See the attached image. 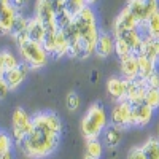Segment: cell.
Segmentation results:
<instances>
[{"label":"cell","mask_w":159,"mask_h":159,"mask_svg":"<svg viewBox=\"0 0 159 159\" xmlns=\"http://www.w3.org/2000/svg\"><path fill=\"white\" fill-rule=\"evenodd\" d=\"M108 124V115L103 105L96 102L86 110L80 127H81V134L86 140H96L102 135V132Z\"/></svg>","instance_id":"cell-3"},{"label":"cell","mask_w":159,"mask_h":159,"mask_svg":"<svg viewBox=\"0 0 159 159\" xmlns=\"http://www.w3.org/2000/svg\"><path fill=\"white\" fill-rule=\"evenodd\" d=\"M11 147H13V137H10L5 132H0V154L11 151Z\"/></svg>","instance_id":"cell-29"},{"label":"cell","mask_w":159,"mask_h":159,"mask_svg":"<svg viewBox=\"0 0 159 159\" xmlns=\"http://www.w3.org/2000/svg\"><path fill=\"white\" fill-rule=\"evenodd\" d=\"M96 2H97V0H86L88 5H92V3H96Z\"/></svg>","instance_id":"cell-37"},{"label":"cell","mask_w":159,"mask_h":159,"mask_svg":"<svg viewBox=\"0 0 159 159\" xmlns=\"http://www.w3.org/2000/svg\"><path fill=\"white\" fill-rule=\"evenodd\" d=\"M30 70H32V69L29 67L27 64L21 62V64L18 65V67L3 72L2 78H3L5 84L8 86V89H10V91H13V89H16V88H19V86L22 84V81L25 80V76L29 75V72H30Z\"/></svg>","instance_id":"cell-9"},{"label":"cell","mask_w":159,"mask_h":159,"mask_svg":"<svg viewBox=\"0 0 159 159\" xmlns=\"http://www.w3.org/2000/svg\"><path fill=\"white\" fill-rule=\"evenodd\" d=\"M140 147L147 159H159V139L157 137H150Z\"/></svg>","instance_id":"cell-23"},{"label":"cell","mask_w":159,"mask_h":159,"mask_svg":"<svg viewBox=\"0 0 159 159\" xmlns=\"http://www.w3.org/2000/svg\"><path fill=\"white\" fill-rule=\"evenodd\" d=\"M127 159H147L142 151V147H134L127 153Z\"/></svg>","instance_id":"cell-30"},{"label":"cell","mask_w":159,"mask_h":159,"mask_svg":"<svg viewBox=\"0 0 159 159\" xmlns=\"http://www.w3.org/2000/svg\"><path fill=\"white\" fill-rule=\"evenodd\" d=\"M157 139H159V124H157V135H156Z\"/></svg>","instance_id":"cell-39"},{"label":"cell","mask_w":159,"mask_h":159,"mask_svg":"<svg viewBox=\"0 0 159 159\" xmlns=\"http://www.w3.org/2000/svg\"><path fill=\"white\" fill-rule=\"evenodd\" d=\"M132 105V126L134 127H145L151 123L154 110L145 102L130 103Z\"/></svg>","instance_id":"cell-10"},{"label":"cell","mask_w":159,"mask_h":159,"mask_svg":"<svg viewBox=\"0 0 159 159\" xmlns=\"http://www.w3.org/2000/svg\"><path fill=\"white\" fill-rule=\"evenodd\" d=\"M92 76H91V81H97V76H99V72L97 70H92V73H91Z\"/></svg>","instance_id":"cell-36"},{"label":"cell","mask_w":159,"mask_h":159,"mask_svg":"<svg viewBox=\"0 0 159 159\" xmlns=\"http://www.w3.org/2000/svg\"><path fill=\"white\" fill-rule=\"evenodd\" d=\"M69 42L65 38L64 32L57 30V35H56V43H54V51H52V56L51 57H64V56H69Z\"/></svg>","instance_id":"cell-22"},{"label":"cell","mask_w":159,"mask_h":159,"mask_svg":"<svg viewBox=\"0 0 159 159\" xmlns=\"http://www.w3.org/2000/svg\"><path fill=\"white\" fill-rule=\"evenodd\" d=\"M8 86L5 84V81H3V78H2V75H0V99H3L7 94H8Z\"/></svg>","instance_id":"cell-33"},{"label":"cell","mask_w":159,"mask_h":159,"mask_svg":"<svg viewBox=\"0 0 159 159\" xmlns=\"http://www.w3.org/2000/svg\"><path fill=\"white\" fill-rule=\"evenodd\" d=\"M34 116H30L22 107H16L11 116V130H13V142L16 145L22 142V139L29 134L34 127Z\"/></svg>","instance_id":"cell-5"},{"label":"cell","mask_w":159,"mask_h":159,"mask_svg":"<svg viewBox=\"0 0 159 159\" xmlns=\"http://www.w3.org/2000/svg\"><path fill=\"white\" fill-rule=\"evenodd\" d=\"M145 103L150 105L153 110L159 108V89L157 88H148L147 94H145Z\"/></svg>","instance_id":"cell-26"},{"label":"cell","mask_w":159,"mask_h":159,"mask_svg":"<svg viewBox=\"0 0 159 159\" xmlns=\"http://www.w3.org/2000/svg\"><path fill=\"white\" fill-rule=\"evenodd\" d=\"M108 123L115 127L119 129H127V127H134L132 126V105L127 100L121 102H115L113 108L108 116Z\"/></svg>","instance_id":"cell-6"},{"label":"cell","mask_w":159,"mask_h":159,"mask_svg":"<svg viewBox=\"0 0 159 159\" xmlns=\"http://www.w3.org/2000/svg\"><path fill=\"white\" fill-rule=\"evenodd\" d=\"M86 154L94 157V159H100L103 154V143L96 139V140H86Z\"/></svg>","instance_id":"cell-24"},{"label":"cell","mask_w":159,"mask_h":159,"mask_svg":"<svg viewBox=\"0 0 159 159\" xmlns=\"http://www.w3.org/2000/svg\"><path fill=\"white\" fill-rule=\"evenodd\" d=\"M126 8L139 22H147L156 11H159V0H127Z\"/></svg>","instance_id":"cell-7"},{"label":"cell","mask_w":159,"mask_h":159,"mask_svg":"<svg viewBox=\"0 0 159 159\" xmlns=\"http://www.w3.org/2000/svg\"><path fill=\"white\" fill-rule=\"evenodd\" d=\"M115 52V37L107 32H100L96 43V54L99 57H108Z\"/></svg>","instance_id":"cell-15"},{"label":"cell","mask_w":159,"mask_h":159,"mask_svg":"<svg viewBox=\"0 0 159 159\" xmlns=\"http://www.w3.org/2000/svg\"><path fill=\"white\" fill-rule=\"evenodd\" d=\"M34 127L16 147L30 159H43L56 151L61 134L62 121L56 113L45 111L34 116Z\"/></svg>","instance_id":"cell-1"},{"label":"cell","mask_w":159,"mask_h":159,"mask_svg":"<svg viewBox=\"0 0 159 159\" xmlns=\"http://www.w3.org/2000/svg\"><path fill=\"white\" fill-rule=\"evenodd\" d=\"M83 159H94V157H91V156H88V154H84V157Z\"/></svg>","instance_id":"cell-38"},{"label":"cell","mask_w":159,"mask_h":159,"mask_svg":"<svg viewBox=\"0 0 159 159\" xmlns=\"http://www.w3.org/2000/svg\"><path fill=\"white\" fill-rule=\"evenodd\" d=\"M140 34L143 38L153 37L159 40V11H156L147 22H140Z\"/></svg>","instance_id":"cell-20"},{"label":"cell","mask_w":159,"mask_h":159,"mask_svg":"<svg viewBox=\"0 0 159 159\" xmlns=\"http://www.w3.org/2000/svg\"><path fill=\"white\" fill-rule=\"evenodd\" d=\"M45 25L40 22L35 16H32L29 19V25H27V40H30V42H35V43H43L45 40Z\"/></svg>","instance_id":"cell-18"},{"label":"cell","mask_w":159,"mask_h":159,"mask_svg":"<svg viewBox=\"0 0 159 159\" xmlns=\"http://www.w3.org/2000/svg\"><path fill=\"white\" fill-rule=\"evenodd\" d=\"M5 72V61H3V51H0V75Z\"/></svg>","instance_id":"cell-34"},{"label":"cell","mask_w":159,"mask_h":159,"mask_svg":"<svg viewBox=\"0 0 159 159\" xmlns=\"http://www.w3.org/2000/svg\"><path fill=\"white\" fill-rule=\"evenodd\" d=\"M18 51H19V56H21V62L27 64L30 69H40V67H45L49 61V54L45 51V48L30 42V40H24L18 45Z\"/></svg>","instance_id":"cell-4"},{"label":"cell","mask_w":159,"mask_h":159,"mask_svg":"<svg viewBox=\"0 0 159 159\" xmlns=\"http://www.w3.org/2000/svg\"><path fill=\"white\" fill-rule=\"evenodd\" d=\"M102 137H103V142H102L103 147H107L108 150H115L116 147H119V143L123 140V129L108 124L102 132Z\"/></svg>","instance_id":"cell-16"},{"label":"cell","mask_w":159,"mask_h":159,"mask_svg":"<svg viewBox=\"0 0 159 159\" xmlns=\"http://www.w3.org/2000/svg\"><path fill=\"white\" fill-rule=\"evenodd\" d=\"M127 84H129V81L126 78H123V76H111V78H108V81H107V92H108V96L115 102L126 100Z\"/></svg>","instance_id":"cell-12"},{"label":"cell","mask_w":159,"mask_h":159,"mask_svg":"<svg viewBox=\"0 0 159 159\" xmlns=\"http://www.w3.org/2000/svg\"><path fill=\"white\" fill-rule=\"evenodd\" d=\"M148 91V84L145 80H142L140 76L135 80H130L127 84V94H126V100L130 103H140L145 102V94Z\"/></svg>","instance_id":"cell-11"},{"label":"cell","mask_w":159,"mask_h":159,"mask_svg":"<svg viewBox=\"0 0 159 159\" xmlns=\"http://www.w3.org/2000/svg\"><path fill=\"white\" fill-rule=\"evenodd\" d=\"M140 56L153 61L154 64L159 62V40L153 37H145L142 43V52Z\"/></svg>","instance_id":"cell-17"},{"label":"cell","mask_w":159,"mask_h":159,"mask_svg":"<svg viewBox=\"0 0 159 159\" xmlns=\"http://www.w3.org/2000/svg\"><path fill=\"white\" fill-rule=\"evenodd\" d=\"M73 27L76 29V32L80 35V45L72 54V57L81 59V61L88 59L91 54L96 52V43L100 35L96 15L89 5L86 8H83L78 15L73 16Z\"/></svg>","instance_id":"cell-2"},{"label":"cell","mask_w":159,"mask_h":159,"mask_svg":"<svg viewBox=\"0 0 159 159\" xmlns=\"http://www.w3.org/2000/svg\"><path fill=\"white\" fill-rule=\"evenodd\" d=\"M34 16L45 25V29L54 27L56 25V15H54V8H52V0H37Z\"/></svg>","instance_id":"cell-8"},{"label":"cell","mask_w":159,"mask_h":159,"mask_svg":"<svg viewBox=\"0 0 159 159\" xmlns=\"http://www.w3.org/2000/svg\"><path fill=\"white\" fill-rule=\"evenodd\" d=\"M0 159H13V153H11V151L2 153V154H0Z\"/></svg>","instance_id":"cell-35"},{"label":"cell","mask_w":159,"mask_h":159,"mask_svg":"<svg viewBox=\"0 0 159 159\" xmlns=\"http://www.w3.org/2000/svg\"><path fill=\"white\" fill-rule=\"evenodd\" d=\"M80 102H81V99H80V96L75 91H70L69 94L65 96V105H67L69 111H76L80 108Z\"/></svg>","instance_id":"cell-28"},{"label":"cell","mask_w":159,"mask_h":159,"mask_svg":"<svg viewBox=\"0 0 159 159\" xmlns=\"http://www.w3.org/2000/svg\"><path fill=\"white\" fill-rule=\"evenodd\" d=\"M64 3H65V8H67V11L70 13L72 16L78 15L83 8L88 7L86 0H64Z\"/></svg>","instance_id":"cell-27"},{"label":"cell","mask_w":159,"mask_h":159,"mask_svg":"<svg viewBox=\"0 0 159 159\" xmlns=\"http://www.w3.org/2000/svg\"><path fill=\"white\" fill-rule=\"evenodd\" d=\"M139 25H140V22L137 21V18L124 7L121 11L118 13V16L113 21V32L124 30V29H137Z\"/></svg>","instance_id":"cell-14"},{"label":"cell","mask_w":159,"mask_h":159,"mask_svg":"<svg viewBox=\"0 0 159 159\" xmlns=\"http://www.w3.org/2000/svg\"><path fill=\"white\" fill-rule=\"evenodd\" d=\"M137 62H139V76L145 80V81L157 70V64H154L153 61L143 57V56H137Z\"/></svg>","instance_id":"cell-21"},{"label":"cell","mask_w":159,"mask_h":159,"mask_svg":"<svg viewBox=\"0 0 159 159\" xmlns=\"http://www.w3.org/2000/svg\"><path fill=\"white\" fill-rule=\"evenodd\" d=\"M16 16H18V11L13 8L10 2H0V34L10 35Z\"/></svg>","instance_id":"cell-13"},{"label":"cell","mask_w":159,"mask_h":159,"mask_svg":"<svg viewBox=\"0 0 159 159\" xmlns=\"http://www.w3.org/2000/svg\"><path fill=\"white\" fill-rule=\"evenodd\" d=\"M148 88H157L159 89V70H156L148 80H147Z\"/></svg>","instance_id":"cell-31"},{"label":"cell","mask_w":159,"mask_h":159,"mask_svg":"<svg viewBox=\"0 0 159 159\" xmlns=\"http://www.w3.org/2000/svg\"><path fill=\"white\" fill-rule=\"evenodd\" d=\"M119 62H121V75H123V78H126L127 81L139 78L137 56H129L127 59H123V61H119Z\"/></svg>","instance_id":"cell-19"},{"label":"cell","mask_w":159,"mask_h":159,"mask_svg":"<svg viewBox=\"0 0 159 159\" xmlns=\"http://www.w3.org/2000/svg\"><path fill=\"white\" fill-rule=\"evenodd\" d=\"M27 2L29 0H10V3L13 5V8H15L18 13H22V10H24L25 5H27Z\"/></svg>","instance_id":"cell-32"},{"label":"cell","mask_w":159,"mask_h":159,"mask_svg":"<svg viewBox=\"0 0 159 159\" xmlns=\"http://www.w3.org/2000/svg\"><path fill=\"white\" fill-rule=\"evenodd\" d=\"M115 52H116V56H118L119 61L127 59L129 56H134V52H132L130 46L126 45L124 42H121V40H116V38H115Z\"/></svg>","instance_id":"cell-25"}]
</instances>
